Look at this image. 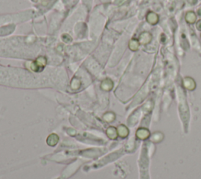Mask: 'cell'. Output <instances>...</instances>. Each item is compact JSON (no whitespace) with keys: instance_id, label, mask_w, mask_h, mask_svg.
I'll use <instances>...</instances> for the list:
<instances>
[{"instance_id":"obj_3","label":"cell","mask_w":201,"mask_h":179,"mask_svg":"<svg viewBox=\"0 0 201 179\" xmlns=\"http://www.w3.org/2000/svg\"><path fill=\"white\" fill-rule=\"evenodd\" d=\"M186 21L188 22V23H189V24H193V23H195V21L197 20V16H196L194 12L189 11V12H188V13H186Z\"/></svg>"},{"instance_id":"obj_6","label":"cell","mask_w":201,"mask_h":179,"mask_svg":"<svg viewBox=\"0 0 201 179\" xmlns=\"http://www.w3.org/2000/svg\"><path fill=\"white\" fill-rule=\"evenodd\" d=\"M185 81H186L185 83H187V84H186V87L188 88V89L192 90L194 88V83H193V81H192V79H189V82H187L186 79H185Z\"/></svg>"},{"instance_id":"obj_2","label":"cell","mask_w":201,"mask_h":179,"mask_svg":"<svg viewBox=\"0 0 201 179\" xmlns=\"http://www.w3.org/2000/svg\"><path fill=\"white\" fill-rule=\"evenodd\" d=\"M152 40V35L149 32H143L141 34L140 38H139V43L141 44H148Z\"/></svg>"},{"instance_id":"obj_7","label":"cell","mask_w":201,"mask_h":179,"mask_svg":"<svg viewBox=\"0 0 201 179\" xmlns=\"http://www.w3.org/2000/svg\"><path fill=\"white\" fill-rule=\"evenodd\" d=\"M197 29H198V30L201 31V20L197 22Z\"/></svg>"},{"instance_id":"obj_4","label":"cell","mask_w":201,"mask_h":179,"mask_svg":"<svg viewBox=\"0 0 201 179\" xmlns=\"http://www.w3.org/2000/svg\"><path fill=\"white\" fill-rule=\"evenodd\" d=\"M45 65H46V59L44 57H39L35 63H34V65L35 66V68H34V70L37 71V68H43V67H44Z\"/></svg>"},{"instance_id":"obj_1","label":"cell","mask_w":201,"mask_h":179,"mask_svg":"<svg viewBox=\"0 0 201 179\" xmlns=\"http://www.w3.org/2000/svg\"><path fill=\"white\" fill-rule=\"evenodd\" d=\"M146 19L147 21L149 22V24H153V25L157 24V22L159 21V17H158L157 14L156 13H154V12H149V13L147 14Z\"/></svg>"},{"instance_id":"obj_5","label":"cell","mask_w":201,"mask_h":179,"mask_svg":"<svg viewBox=\"0 0 201 179\" xmlns=\"http://www.w3.org/2000/svg\"><path fill=\"white\" fill-rule=\"evenodd\" d=\"M139 44H140V43H139L138 40H134H134H131L129 43V48L131 49V50L135 51V50H138V47H139Z\"/></svg>"},{"instance_id":"obj_8","label":"cell","mask_w":201,"mask_h":179,"mask_svg":"<svg viewBox=\"0 0 201 179\" xmlns=\"http://www.w3.org/2000/svg\"><path fill=\"white\" fill-rule=\"evenodd\" d=\"M199 14H200V15H201V10L200 9L199 10Z\"/></svg>"}]
</instances>
